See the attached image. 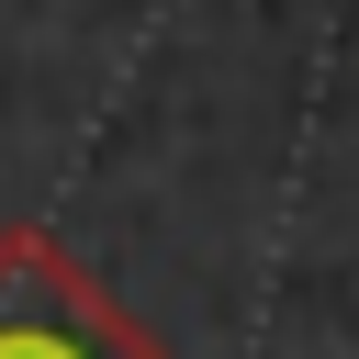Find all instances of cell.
I'll return each instance as SVG.
<instances>
[{"instance_id": "obj_1", "label": "cell", "mask_w": 359, "mask_h": 359, "mask_svg": "<svg viewBox=\"0 0 359 359\" xmlns=\"http://www.w3.org/2000/svg\"><path fill=\"white\" fill-rule=\"evenodd\" d=\"M0 359H168L79 247H56L45 224L0 236Z\"/></svg>"}]
</instances>
